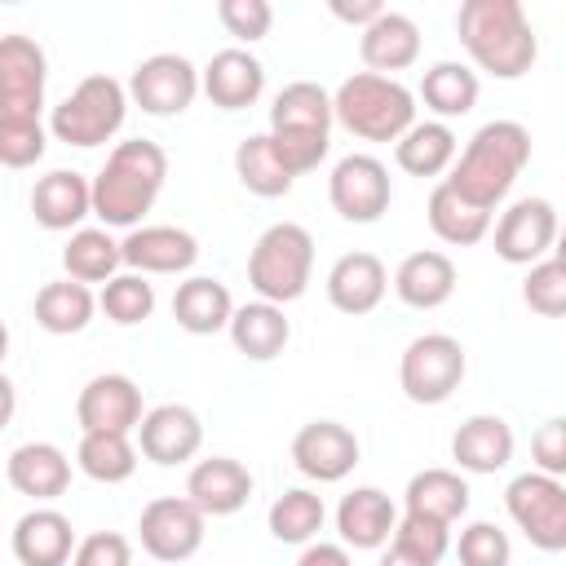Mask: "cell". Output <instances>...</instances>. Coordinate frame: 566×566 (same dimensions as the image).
Wrapping results in <instances>:
<instances>
[{"label":"cell","instance_id":"1","mask_svg":"<svg viewBox=\"0 0 566 566\" xmlns=\"http://www.w3.org/2000/svg\"><path fill=\"white\" fill-rule=\"evenodd\" d=\"M164 177H168V155L159 142H150V137L115 142V150L106 155V164L88 181L93 217L102 226H115V230H137L142 217L155 208Z\"/></svg>","mask_w":566,"mask_h":566},{"label":"cell","instance_id":"2","mask_svg":"<svg viewBox=\"0 0 566 566\" xmlns=\"http://www.w3.org/2000/svg\"><path fill=\"white\" fill-rule=\"evenodd\" d=\"M455 35L491 80H522L539 57L535 27L517 0H464L455 9Z\"/></svg>","mask_w":566,"mask_h":566},{"label":"cell","instance_id":"3","mask_svg":"<svg viewBox=\"0 0 566 566\" xmlns=\"http://www.w3.org/2000/svg\"><path fill=\"white\" fill-rule=\"evenodd\" d=\"M526 164H531V133L517 119H491L464 142V150H455L442 181L473 208L495 212V203L513 190Z\"/></svg>","mask_w":566,"mask_h":566},{"label":"cell","instance_id":"4","mask_svg":"<svg viewBox=\"0 0 566 566\" xmlns=\"http://www.w3.org/2000/svg\"><path fill=\"white\" fill-rule=\"evenodd\" d=\"M270 146L292 177L314 172L332 150V93L314 80H292L270 106Z\"/></svg>","mask_w":566,"mask_h":566},{"label":"cell","instance_id":"5","mask_svg":"<svg viewBox=\"0 0 566 566\" xmlns=\"http://www.w3.org/2000/svg\"><path fill=\"white\" fill-rule=\"evenodd\" d=\"M332 124L358 142H398L416 124V93L402 80L354 71L332 93Z\"/></svg>","mask_w":566,"mask_h":566},{"label":"cell","instance_id":"6","mask_svg":"<svg viewBox=\"0 0 566 566\" xmlns=\"http://www.w3.org/2000/svg\"><path fill=\"white\" fill-rule=\"evenodd\" d=\"M314 274V234L296 221H274L256 234L248 252V283L256 301L270 305H292L305 296Z\"/></svg>","mask_w":566,"mask_h":566},{"label":"cell","instance_id":"7","mask_svg":"<svg viewBox=\"0 0 566 566\" xmlns=\"http://www.w3.org/2000/svg\"><path fill=\"white\" fill-rule=\"evenodd\" d=\"M128 115V93L115 75H84L49 115V133L66 146L93 150L106 146Z\"/></svg>","mask_w":566,"mask_h":566},{"label":"cell","instance_id":"8","mask_svg":"<svg viewBox=\"0 0 566 566\" xmlns=\"http://www.w3.org/2000/svg\"><path fill=\"white\" fill-rule=\"evenodd\" d=\"M469 371V358H464V345L447 332H424L416 336L402 358H398V385L402 394L416 402V407H438L447 402L460 380Z\"/></svg>","mask_w":566,"mask_h":566},{"label":"cell","instance_id":"9","mask_svg":"<svg viewBox=\"0 0 566 566\" xmlns=\"http://www.w3.org/2000/svg\"><path fill=\"white\" fill-rule=\"evenodd\" d=\"M504 509L513 526L539 548V553H562L566 548V486L562 478L548 473H517L504 486Z\"/></svg>","mask_w":566,"mask_h":566},{"label":"cell","instance_id":"10","mask_svg":"<svg viewBox=\"0 0 566 566\" xmlns=\"http://www.w3.org/2000/svg\"><path fill=\"white\" fill-rule=\"evenodd\" d=\"M124 93L146 115L172 119V115L190 111V102L199 97V66L186 53H150V57H142L133 66Z\"/></svg>","mask_w":566,"mask_h":566},{"label":"cell","instance_id":"11","mask_svg":"<svg viewBox=\"0 0 566 566\" xmlns=\"http://www.w3.org/2000/svg\"><path fill=\"white\" fill-rule=\"evenodd\" d=\"M327 199L332 208L354 221V226H371L389 212V199H394V186H389V168L376 159V155H345L336 159L332 177H327Z\"/></svg>","mask_w":566,"mask_h":566},{"label":"cell","instance_id":"12","mask_svg":"<svg viewBox=\"0 0 566 566\" xmlns=\"http://www.w3.org/2000/svg\"><path fill=\"white\" fill-rule=\"evenodd\" d=\"M208 517L186 495H159L137 517V539L155 562H186L203 548Z\"/></svg>","mask_w":566,"mask_h":566},{"label":"cell","instance_id":"13","mask_svg":"<svg viewBox=\"0 0 566 566\" xmlns=\"http://www.w3.org/2000/svg\"><path fill=\"white\" fill-rule=\"evenodd\" d=\"M557 239V208L544 195L513 199L495 221V256L509 265H535L553 252Z\"/></svg>","mask_w":566,"mask_h":566},{"label":"cell","instance_id":"14","mask_svg":"<svg viewBox=\"0 0 566 566\" xmlns=\"http://www.w3.org/2000/svg\"><path fill=\"white\" fill-rule=\"evenodd\" d=\"M146 407H142V389L133 376L124 371H102L93 376L80 398H75V420L80 433H133L142 424Z\"/></svg>","mask_w":566,"mask_h":566},{"label":"cell","instance_id":"15","mask_svg":"<svg viewBox=\"0 0 566 566\" xmlns=\"http://www.w3.org/2000/svg\"><path fill=\"white\" fill-rule=\"evenodd\" d=\"M44 84H49L44 49L22 31L0 35V115H40Z\"/></svg>","mask_w":566,"mask_h":566},{"label":"cell","instance_id":"16","mask_svg":"<svg viewBox=\"0 0 566 566\" xmlns=\"http://www.w3.org/2000/svg\"><path fill=\"white\" fill-rule=\"evenodd\" d=\"M133 433H137V455H146L159 469L186 464L203 447V420L186 402H159V407H150Z\"/></svg>","mask_w":566,"mask_h":566},{"label":"cell","instance_id":"17","mask_svg":"<svg viewBox=\"0 0 566 566\" xmlns=\"http://www.w3.org/2000/svg\"><path fill=\"white\" fill-rule=\"evenodd\" d=\"M358 455H363L358 433L349 424H340V420H310L292 438V464L310 482H340V478H349Z\"/></svg>","mask_w":566,"mask_h":566},{"label":"cell","instance_id":"18","mask_svg":"<svg viewBox=\"0 0 566 566\" xmlns=\"http://www.w3.org/2000/svg\"><path fill=\"white\" fill-rule=\"evenodd\" d=\"M119 261L133 274H186L199 261V239L181 226H137L119 239Z\"/></svg>","mask_w":566,"mask_h":566},{"label":"cell","instance_id":"19","mask_svg":"<svg viewBox=\"0 0 566 566\" xmlns=\"http://www.w3.org/2000/svg\"><path fill=\"white\" fill-rule=\"evenodd\" d=\"M252 473L234 455H208L186 473V500L203 517H230L252 500Z\"/></svg>","mask_w":566,"mask_h":566},{"label":"cell","instance_id":"20","mask_svg":"<svg viewBox=\"0 0 566 566\" xmlns=\"http://www.w3.org/2000/svg\"><path fill=\"white\" fill-rule=\"evenodd\" d=\"M199 93H208V102L221 111H248L265 93V66L256 53H248L239 44L221 49L199 71Z\"/></svg>","mask_w":566,"mask_h":566},{"label":"cell","instance_id":"21","mask_svg":"<svg viewBox=\"0 0 566 566\" xmlns=\"http://www.w3.org/2000/svg\"><path fill=\"white\" fill-rule=\"evenodd\" d=\"M4 478H9V486L18 495H27L35 504H49V500L66 495V486H71V460L53 442H22V447L9 451Z\"/></svg>","mask_w":566,"mask_h":566},{"label":"cell","instance_id":"22","mask_svg":"<svg viewBox=\"0 0 566 566\" xmlns=\"http://www.w3.org/2000/svg\"><path fill=\"white\" fill-rule=\"evenodd\" d=\"M389 292V270L376 252H345L327 270V301L340 314H371Z\"/></svg>","mask_w":566,"mask_h":566},{"label":"cell","instance_id":"23","mask_svg":"<svg viewBox=\"0 0 566 566\" xmlns=\"http://www.w3.org/2000/svg\"><path fill=\"white\" fill-rule=\"evenodd\" d=\"M398 526V509L380 486H354L336 504V535L345 548H385Z\"/></svg>","mask_w":566,"mask_h":566},{"label":"cell","instance_id":"24","mask_svg":"<svg viewBox=\"0 0 566 566\" xmlns=\"http://www.w3.org/2000/svg\"><path fill=\"white\" fill-rule=\"evenodd\" d=\"M75 553V526L66 513L35 504L13 522V557L18 566H66Z\"/></svg>","mask_w":566,"mask_h":566},{"label":"cell","instance_id":"25","mask_svg":"<svg viewBox=\"0 0 566 566\" xmlns=\"http://www.w3.org/2000/svg\"><path fill=\"white\" fill-rule=\"evenodd\" d=\"M358 57H363V66L371 75H389L394 80V71H407L420 57V27L407 13L385 9L371 27L358 31Z\"/></svg>","mask_w":566,"mask_h":566},{"label":"cell","instance_id":"26","mask_svg":"<svg viewBox=\"0 0 566 566\" xmlns=\"http://www.w3.org/2000/svg\"><path fill=\"white\" fill-rule=\"evenodd\" d=\"M513 447H517V438H513L509 420L504 416H491V411L469 416L451 433V460L464 473H500V469H509Z\"/></svg>","mask_w":566,"mask_h":566},{"label":"cell","instance_id":"27","mask_svg":"<svg viewBox=\"0 0 566 566\" xmlns=\"http://www.w3.org/2000/svg\"><path fill=\"white\" fill-rule=\"evenodd\" d=\"M31 217L44 230H80L84 217H93L88 177L75 168H53L31 186Z\"/></svg>","mask_w":566,"mask_h":566},{"label":"cell","instance_id":"28","mask_svg":"<svg viewBox=\"0 0 566 566\" xmlns=\"http://www.w3.org/2000/svg\"><path fill=\"white\" fill-rule=\"evenodd\" d=\"M394 292L411 310H438L455 292V261L447 252H438V248H420V252H411V256L398 261Z\"/></svg>","mask_w":566,"mask_h":566},{"label":"cell","instance_id":"29","mask_svg":"<svg viewBox=\"0 0 566 566\" xmlns=\"http://www.w3.org/2000/svg\"><path fill=\"white\" fill-rule=\"evenodd\" d=\"M230 314H234V296L212 274H190L172 292V318L190 336H217V332H226L230 327Z\"/></svg>","mask_w":566,"mask_h":566},{"label":"cell","instance_id":"30","mask_svg":"<svg viewBox=\"0 0 566 566\" xmlns=\"http://www.w3.org/2000/svg\"><path fill=\"white\" fill-rule=\"evenodd\" d=\"M230 340L243 358L252 363H270L287 349L292 340V323L283 314V305H270V301H248V305H234L230 314Z\"/></svg>","mask_w":566,"mask_h":566},{"label":"cell","instance_id":"31","mask_svg":"<svg viewBox=\"0 0 566 566\" xmlns=\"http://www.w3.org/2000/svg\"><path fill=\"white\" fill-rule=\"evenodd\" d=\"M402 513L455 526L469 513V482L460 478V469H420L402 491Z\"/></svg>","mask_w":566,"mask_h":566},{"label":"cell","instance_id":"32","mask_svg":"<svg viewBox=\"0 0 566 566\" xmlns=\"http://www.w3.org/2000/svg\"><path fill=\"white\" fill-rule=\"evenodd\" d=\"M455 150H460V142H455L451 124H442V119H416L394 142V159L411 177H438V172H447L451 159H455Z\"/></svg>","mask_w":566,"mask_h":566},{"label":"cell","instance_id":"33","mask_svg":"<svg viewBox=\"0 0 566 566\" xmlns=\"http://www.w3.org/2000/svg\"><path fill=\"white\" fill-rule=\"evenodd\" d=\"M424 217H429V230L451 243V248H473L491 234V212L486 208H473L469 199H460L447 181H438L429 190V203H424Z\"/></svg>","mask_w":566,"mask_h":566},{"label":"cell","instance_id":"34","mask_svg":"<svg viewBox=\"0 0 566 566\" xmlns=\"http://www.w3.org/2000/svg\"><path fill=\"white\" fill-rule=\"evenodd\" d=\"M119 239H111V230L106 226H80V230H71V239H66V248H62V270H66V279H75V283H111L115 274H119Z\"/></svg>","mask_w":566,"mask_h":566},{"label":"cell","instance_id":"35","mask_svg":"<svg viewBox=\"0 0 566 566\" xmlns=\"http://www.w3.org/2000/svg\"><path fill=\"white\" fill-rule=\"evenodd\" d=\"M93 314H97V296L75 279H53L35 292V323L49 336H75L93 323Z\"/></svg>","mask_w":566,"mask_h":566},{"label":"cell","instance_id":"36","mask_svg":"<svg viewBox=\"0 0 566 566\" xmlns=\"http://www.w3.org/2000/svg\"><path fill=\"white\" fill-rule=\"evenodd\" d=\"M478 71L464 66V62H433L424 75H420V102L447 124L455 115H469L478 106Z\"/></svg>","mask_w":566,"mask_h":566},{"label":"cell","instance_id":"37","mask_svg":"<svg viewBox=\"0 0 566 566\" xmlns=\"http://www.w3.org/2000/svg\"><path fill=\"white\" fill-rule=\"evenodd\" d=\"M234 177H239V186H243L248 195H256V199H279V195H287L292 181H296V177L283 168V159L274 155V146H270L265 133H252V137H243V142L234 146Z\"/></svg>","mask_w":566,"mask_h":566},{"label":"cell","instance_id":"38","mask_svg":"<svg viewBox=\"0 0 566 566\" xmlns=\"http://www.w3.org/2000/svg\"><path fill=\"white\" fill-rule=\"evenodd\" d=\"M75 464L93 482H106V486L128 482L137 473V442L128 433H80Z\"/></svg>","mask_w":566,"mask_h":566},{"label":"cell","instance_id":"39","mask_svg":"<svg viewBox=\"0 0 566 566\" xmlns=\"http://www.w3.org/2000/svg\"><path fill=\"white\" fill-rule=\"evenodd\" d=\"M327 522V509H323V495H314L310 486H292L283 491L270 513H265V526L279 544H310Z\"/></svg>","mask_w":566,"mask_h":566},{"label":"cell","instance_id":"40","mask_svg":"<svg viewBox=\"0 0 566 566\" xmlns=\"http://www.w3.org/2000/svg\"><path fill=\"white\" fill-rule=\"evenodd\" d=\"M97 310L119 323V327H137L155 314V287L146 283V274H115L111 283H102V296H97Z\"/></svg>","mask_w":566,"mask_h":566},{"label":"cell","instance_id":"41","mask_svg":"<svg viewBox=\"0 0 566 566\" xmlns=\"http://www.w3.org/2000/svg\"><path fill=\"white\" fill-rule=\"evenodd\" d=\"M44 146L49 133L40 115H0V168H35Z\"/></svg>","mask_w":566,"mask_h":566},{"label":"cell","instance_id":"42","mask_svg":"<svg viewBox=\"0 0 566 566\" xmlns=\"http://www.w3.org/2000/svg\"><path fill=\"white\" fill-rule=\"evenodd\" d=\"M389 544L402 548L407 557L424 562V566H438L447 557V548H451V526L429 522V517H416V513H402L398 526H394V535H389Z\"/></svg>","mask_w":566,"mask_h":566},{"label":"cell","instance_id":"43","mask_svg":"<svg viewBox=\"0 0 566 566\" xmlns=\"http://www.w3.org/2000/svg\"><path fill=\"white\" fill-rule=\"evenodd\" d=\"M522 301L539 318H562L566 314V261L562 256L535 261L531 274H526V283H522Z\"/></svg>","mask_w":566,"mask_h":566},{"label":"cell","instance_id":"44","mask_svg":"<svg viewBox=\"0 0 566 566\" xmlns=\"http://www.w3.org/2000/svg\"><path fill=\"white\" fill-rule=\"evenodd\" d=\"M455 557H460V566H509L513 562V544H509V535L495 522L478 517V522L460 526Z\"/></svg>","mask_w":566,"mask_h":566},{"label":"cell","instance_id":"45","mask_svg":"<svg viewBox=\"0 0 566 566\" xmlns=\"http://www.w3.org/2000/svg\"><path fill=\"white\" fill-rule=\"evenodd\" d=\"M217 18L221 27L239 40V44H256L270 35V22H274V9L265 0H221L217 4Z\"/></svg>","mask_w":566,"mask_h":566},{"label":"cell","instance_id":"46","mask_svg":"<svg viewBox=\"0 0 566 566\" xmlns=\"http://www.w3.org/2000/svg\"><path fill=\"white\" fill-rule=\"evenodd\" d=\"M71 566H133V544L119 531H93L75 544Z\"/></svg>","mask_w":566,"mask_h":566},{"label":"cell","instance_id":"47","mask_svg":"<svg viewBox=\"0 0 566 566\" xmlns=\"http://www.w3.org/2000/svg\"><path fill=\"white\" fill-rule=\"evenodd\" d=\"M531 460H535V473H548V478H562L566 473V420L553 416L535 429L531 438Z\"/></svg>","mask_w":566,"mask_h":566},{"label":"cell","instance_id":"48","mask_svg":"<svg viewBox=\"0 0 566 566\" xmlns=\"http://www.w3.org/2000/svg\"><path fill=\"white\" fill-rule=\"evenodd\" d=\"M327 9H332V18H340V22L358 27V31H363V27H371V22L385 13V4H380V0H332Z\"/></svg>","mask_w":566,"mask_h":566},{"label":"cell","instance_id":"49","mask_svg":"<svg viewBox=\"0 0 566 566\" xmlns=\"http://www.w3.org/2000/svg\"><path fill=\"white\" fill-rule=\"evenodd\" d=\"M296 566H354L345 544H327V539H310L296 557Z\"/></svg>","mask_w":566,"mask_h":566},{"label":"cell","instance_id":"50","mask_svg":"<svg viewBox=\"0 0 566 566\" xmlns=\"http://www.w3.org/2000/svg\"><path fill=\"white\" fill-rule=\"evenodd\" d=\"M13 411H18V389H13V380L0 371V429H9Z\"/></svg>","mask_w":566,"mask_h":566},{"label":"cell","instance_id":"51","mask_svg":"<svg viewBox=\"0 0 566 566\" xmlns=\"http://www.w3.org/2000/svg\"><path fill=\"white\" fill-rule=\"evenodd\" d=\"M380 566H424V562H416V557H407L402 548H394V544H389V548H385V557H380Z\"/></svg>","mask_w":566,"mask_h":566},{"label":"cell","instance_id":"52","mask_svg":"<svg viewBox=\"0 0 566 566\" xmlns=\"http://www.w3.org/2000/svg\"><path fill=\"white\" fill-rule=\"evenodd\" d=\"M4 354H9V327L0 323V363H4Z\"/></svg>","mask_w":566,"mask_h":566}]
</instances>
